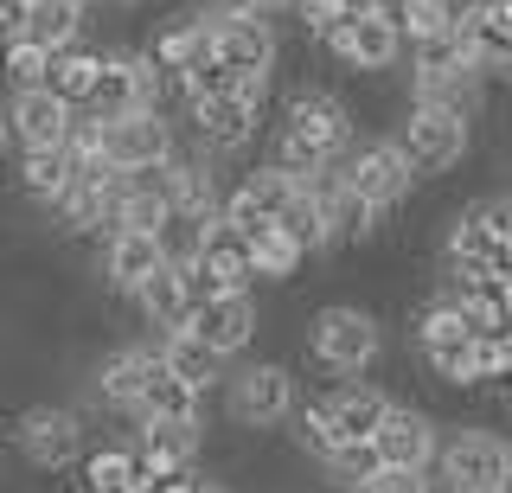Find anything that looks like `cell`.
I'll use <instances>...</instances> for the list:
<instances>
[{"label":"cell","instance_id":"6da1fadb","mask_svg":"<svg viewBox=\"0 0 512 493\" xmlns=\"http://www.w3.org/2000/svg\"><path fill=\"white\" fill-rule=\"evenodd\" d=\"M410 52V90H416V103H429V109H455V116H480V97H487V77L474 71V58H468V45H461V33H442V39H416L404 45Z\"/></svg>","mask_w":512,"mask_h":493},{"label":"cell","instance_id":"7a4b0ae2","mask_svg":"<svg viewBox=\"0 0 512 493\" xmlns=\"http://www.w3.org/2000/svg\"><path fill=\"white\" fill-rule=\"evenodd\" d=\"M378 353H384V327H378V314H365V308H320L308 321V359L333 378L372 372Z\"/></svg>","mask_w":512,"mask_h":493},{"label":"cell","instance_id":"3957f363","mask_svg":"<svg viewBox=\"0 0 512 493\" xmlns=\"http://www.w3.org/2000/svg\"><path fill=\"white\" fill-rule=\"evenodd\" d=\"M442 493H506L512 487V442L493 429H455L436 455Z\"/></svg>","mask_w":512,"mask_h":493},{"label":"cell","instance_id":"277c9868","mask_svg":"<svg viewBox=\"0 0 512 493\" xmlns=\"http://www.w3.org/2000/svg\"><path fill=\"white\" fill-rule=\"evenodd\" d=\"M333 173H340V186H352L372 212H397V205L410 199V186H416V167L404 161L397 135H378V141L346 148L340 161H333Z\"/></svg>","mask_w":512,"mask_h":493},{"label":"cell","instance_id":"5b68a950","mask_svg":"<svg viewBox=\"0 0 512 493\" xmlns=\"http://www.w3.org/2000/svg\"><path fill=\"white\" fill-rule=\"evenodd\" d=\"M160 90H167V77L160 65L148 58V45H135V52H103V71H96V90H90V116L96 122H116V116H135V109H160Z\"/></svg>","mask_w":512,"mask_h":493},{"label":"cell","instance_id":"8992f818","mask_svg":"<svg viewBox=\"0 0 512 493\" xmlns=\"http://www.w3.org/2000/svg\"><path fill=\"white\" fill-rule=\"evenodd\" d=\"M13 449L26 455V468L64 474L84 461V417L71 404H26L13 417Z\"/></svg>","mask_w":512,"mask_h":493},{"label":"cell","instance_id":"52a82bcc","mask_svg":"<svg viewBox=\"0 0 512 493\" xmlns=\"http://www.w3.org/2000/svg\"><path fill=\"white\" fill-rule=\"evenodd\" d=\"M468 141H474V122L455 116V109L410 103V116L397 122V148H404V161L416 167V180H423V173L461 167V161H468Z\"/></svg>","mask_w":512,"mask_h":493},{"label":"cell","instance_id":"ba28073f","mask_svg":"<svg viewBox=\"0 0 512 493\" xmlns=\"http://www.w3.org/2000/svg\"><path fill=\"white\" fill-rule=\"evenodd\" d=\"M295 404H301L295 372L276 365V359H250V365H237V372L224 378V410H231L244 429H276V423H288Z\"/></svg>","mask_w":512,"mask_h":493},{"label":"cell","instance_id":"9c48e42d","mask_svg":"<svg viewBox=\"0 0 512 493\" xmlns=\"http://www.w3.org/2000/svg\"><path fill=\"white\" fill-rule=\"evenodd\" d=\"M103 161L116 173H154V167H173V122L160 109H135V116H116L103 122Z\"/></svg>","mask_w":512,"mask_h":493},{"label":"cell","instance_id":"30bf717a","mask_svg":"<svg viewBox=\"0 0 512 493\" xmlns=\"http://www.w3.org/2000/svg\"><path fill=\"white\" fill-rule=\"evenodd\" d=\"M282 135H295V141H308L314 154H327V161H340V154L352 148V109L333 97V90H295V97L282 103Z\"/></svg>","mask_w":512,"mask_h":493},{"label":"cell","instance_id":"8fae6325","mask_svg":"<svg viewBox=\"0 0 512 493\" xmlns=\"http://www.w3.org/2000/svg\"><path fill=\"white\" fill-rule=\"evenodd\" d=\"M295 186H301V180H288L282 167H250L244 180H237L231 193H224L218 225H231L237 237H250V231L276 225V218L288 212V199H295Z\"/></svg>","mask_w":512,"mask_h":493},{"label":"cell","instance_id":"7c38bea8","mask_svg":"<svg viewBox=\"0 0 512 493\" xmlns=\"http://www.w3.org/2000/svg\"><path fill=\"white\" fill-rule=\"evenodd\" d=\"M320 45H327V52L340 58L346 71H365V77L391 71L397 58H404V39H397V26L384 20V13H346V20L333 26Z\"/></svg>","mask_w":512,"mask_h":493},{"label":"cell","instance_id":"4fadbf2b","mask_svg":"<svg viewBox=\"0 0 512 493\" xmlns=\"http://www.w3.org/2000/svg\"><path fill=\"white\" fill-rule=\"evenodd\" d=\"M212 52L231 77H269V65H276V33H269L263 13H212Z\"/></svg>","mask_w":512,"mask_h":493},{"label":"cell","instance_id":"5bb4252c","mask_svg":"<svg viewBox=\"0 0 512 493\" xmlns=\"http://www.w3.org/2000/svg\"><path fill=\"white\" fill-rule=\"evenodd\" d=\"M372 449L384 455V468L429 474V468H436V455H442V436H436V423H429L423 410L391 404V410H384V423H378V436H372Z\"/></svg>","mask_w":512,"mask_h":493},{"label":"cell","instance_id":"9a60e30c","mask_svg":"<svg viewBox=\"0 0 512 493\" xmlns=\"http://www.w3.org/2000/svg\"><path fill=\"white\" fill-rule=\"evenodd\" d=\"M148 58L160 65L167 84H180L192 65L218 58L212 52V13H167V20H160V33L148 39Z\"/></svg>","mask_w":512,"mask_h":493},{"label":"cell","instance_id":"2e32d148","mask_svg":"<svg viewBox=\"0 0 512 493\" xmlns=\"http://www.w3.org/2000/svg\"><path fill=\"white\" fill-rule=\"evenodd\" d=\"M154 365H160L154 346H116V353H103V359H96V372H90L96 404H103V410H122V417H135L141 385H148Z\"/></svg>","mask_w":512,"mask_h":493},{"label":"cell","instance_id":"e0dca14e","mask_svg":"<svg viewBox=\"0 0 512 493\" xmlns=\"http://www.w3.org/2000/svg\"><path fill=\"white\" fill-rule=\"evenodd\" d=\"M71 116H77V109L58 103L45 84H39V90H13V103H7V135L20 141V154H26V148H64Z\"/></svg>","mask_w":512,"mask_h":493},{"label":"cell","instance_id":"ac0fdd59","mask_svg":"<svg viewBox=\"0 0 512 493\" xmlns=\"http://www.w3.org/2000/svg\"><path fill=\"white\" fill-rule=\"evenodd\" d=\"M320 410H327V423L340 429V442H372L384 410H391V397L378 385H365V378H340L333 391H320Z\"/></svg>","mask_w":512,"mask_h":493},{"label":"cell","instance_id":"d6986e66","mask_svg":"<svg viewBox=\"0 0 512 493\" xmlns=\"http://www.w3.org/2000/svg\"><path fill=\"white\" fill-rule=\"evenodd\" d=\"M186 333H199L212 353L237 359V353L256 340V301H250V295H212L205 308H192V327H186Z\"/></svg>","mask_w":512,"mask_h":493},{"label":"cell","instance_id":"ffe728a7","mask_svg":"<svg viewBox=\"0 0 512 493\" xmlns=\"http://www.w3.org/2000/svg\"><path fill=\"white\" fill-rule=\"evenodd\" d=\"M186 122H192V135H199L212 154H224V148H244L263 116H256L250 103H237L231 90H218V97H192L186 103Z\"/></svg>","mask_w":512,"mask_h":493},{"label":"cell","instance_id":"44dd1931","mask_svg":"<svg viewBox=\"0 0 512 493\" xmlns=\"http://www.w3.org/2000/svg\"><path fill=\"white\" fill-rule=\"evenodd\" d=\"M160 269H167V257H160V237H148V231L103 237V282L116 295H141V282L160 276Z\"/></svg>","mask_w":512,"mask_h":493},{"label":"cell","instance_id":"7402d4cb","mask_svg":"<svg viewBox=\"0 0 512 493\" xmlns=\"http://www.w3.org/2000/svg\"><path fill=\"white\" fill-rule=\"evenodd\" d=\"M154 353H160V365H167L173 378H186V385L199 391V397H205V391H224V378H231V372H224L231 359L212 353V346H205L199 333H167V340H160Z\"/></svg>","mask_w":512,"mask_h":493},{"label":"cell","instance_id":"603a6c76","mask_svg":"<svg viewBox=\"0 0 512 493\" xmlns=\"http://www.w3.org/2000/svg\"><path fill=\"white\" fill-rule=\"evenodd\" d=\"M320 212H327V250L365 244V237L378 231V212L352 193V186H340V173H333V167H327V180H320Z\"/></svg>","mask_w":512,"mask_h":493},{"label":"cell","instance_id":"cb8c5ba5","mask_svg":"<svg viewBox=\"0 0 512 493\" xmlns=\"http://www.w3.org/2000/svg\"><path fill=\"white\" fill-rule=\"evenodd\" d=\"M96 71H103V45H90V39H71V45H58V52H52L45 90H52L58 103L84 109V103H90V90H96Z\"/></svg>","mask_w":512,"mask_h":493},{"label":"cell","instance_id":"d4e9b609","mask_svg":"<svg viewBox=\"0 0 512 493\" xmlns=\"http://www.w3.org/2000/svg\"><path fill=\"white\" fill-rule=\"evenodd\" d=\"M192 455H199V423H141L135 461L148 474H186Z\"/></svg>","mask_w":512,"mask_h":493},{"label":"cell","instance_id":"484cf974","mask_svg":"<svg viewBox=\"0 0 512 493\" xmlns=\"http://www.w3.org/2000/svg\"><path fill=\"white\" fill-rule=\"evenodd\" d=\"M199 269L212 276V289H218V295H250V282H256V269H250V244H244V237H237L231 225H218L212 237H205Z\"/></svg>","mask_w":512,"mask_h":493},{"label":"cell","instance_id":"4316f807","mask_svg":"<svg viewBox=\"0 0 512 493\" xmlns=\"http://www.w3.org/2000/svg\"><path fill=\"white\" fill-rule=\"evenodd\" d=\"M455 33H461V45H468V58H474L480 77H512V26L506 20H487V13L468 7L455 20Z\"/></svg>","mask_w":512,"mask_h":493},{"label":"cell","instance_id":"83f0119b","mask_svg":"<svg viewBox=\"0 0 512 493\" xmlns=\"http://www.w3.org/2000/svg\"><path fill=\"white\" fill-rule=\"evenodd\" d=\"M141 423H199V391L186 378H173L167 365H154L148 385H141V404H135Z\"/></svg>","mask_w":512,"mask_h":493},{"label":"cell","instance_id":"f1b7e54d","mask_svg":"<svg viewBox=\"0 0 512 493\" xmlns=\"http://www.w3.org/2000/svg\"><path fill=\"white\" fill-rule=\"evenodd\" d=\"M212 231H218V212H205V205H173L154 237H160V257L167 263H199V250H205Z\"/></svg>","mask_w":512,"mask_h":493},{"label":"cell","instance_id":"f546056e","mask_svg":"<svg viewBox=\"0 0 512 493\" xmlns=\"http://www.w3.org/2000/svg\"><path fill=\"white\" fill-rule=\"evenodd\" d=\"M135 308L148 314V321L160 327V340H167V333H186L192 327V301H186V289H180V269H160V276H148L141 282V295H135Z\"/></svg>","mask_w":512,"mask_h":493},{"label":"cell","instance_id":"4dcf8cb0","mask_svg":"<svg viewBox=\"0 0 512 493\" xmlns=\"http://www.w3.org/2000/svg\"><path fill=\"white\" fill-rule=\"evenodd\" d=\"M461 346H474L468 340V327H461V314H455V301H429L423 314H416V353H423V365L436 372V365L448 359V353H461Z\"/></svg>","mask_w":512,"mask_h":493},{"label":"cell","instance_id":"1f68e13d","mask_svg":"<svg viewBox=\"0 0 512 493\" xmlns=\"http://www.w3.org/2000/svg\"><path fill=\"white\" fill-rule=\"evenodd\" d=\"M71 186V148H26L20 154V193L52 212L58 193Z\"/></svg>","mask_w":512,"mask_h":493},{"label":"cell","instance_id":"d6a6232c","mask_svg":"<svg viewBox=\"0 0 512 493\" xmlns=\"http://www.w3.org/2000/svg\"><path fill=\"white\" fill-rule=\"evenodd\" d=\"M20 39L45 45V52H58V45L84 39V7H77V0H32V7H26V26H20Z\"/></svg>","mask_w":512,"mask_h":493},{"label":"cell","instance_id":"836d02e7","mask_svg":"<svg viewBox=\"0 0 512 493\" xmlns=\"http://www.w3.org/2000/svg\"><path fill=\"white\" fill-rule=\"evenodd\" d=\"M384 20L397 26V39L416 45V39H442V33H455V13L442 7V0H384Z\"/></svg>","mask_w":512,"mask_h":493},{"label":"cell","instance_id":"e575fe53","mask_svg":"<svg viewBox=\"0 0 512 493\" xmlns=\"http://www.w3.org/2000/svg\"><path fill=\"white\" fill-rule=\"evenodd\" d=\"M244 244H250V269H256V276H269V282H288V276L301 269V257H308V250H301L288 231H276V225L250 231Z\"/></svg>","mask_w":512,"mask_h":493},{"label":"cell","instance_id":"d590c367","mask_svg":"<svg viewBox=\"0 0 512 493\" xmlns=\"http://www.w3.org/2000/svg\"><path fill=\"white\" fill-rule=\"evenodd\" d=\"M77 468H84V493H128V487L141 481L135 449H90Z\"/></svg>","mask_w":512,"mask_h":493},{"label":"cell","instance_id":"8d00e7d4","mask_svg":"<svg viewBox=\"0 0 512 493\" xmlns=\"http://www.w3.org/2000/svg\"><path fill=\"white\" fill-rule=\"evenodd\" d=\"M276 231H288L301 250H327V212H320V186H295V199H288V212L276 218Z\"/></svg>","mask_w":512,"mask_h":493},{"label":"cell","instance_id":"74e56055","mask_svg":"<svg viewBox=\"0 0 512 493\" xmlns=\"http://www.w3.org/2000/svg\"><path fill=\"white\" fill-rule=\"evenodd\" d=\"M327 474H333V487H346V493H365L384 474V455L372 449V442H340V455L327 461Z\"/></svg>","mask_w":512,"mask_h":493},{"label":"cell","instance_id":"f35d334b","mask_svg":"<svg viewBox=\"0 0 512 493\" xmlns=\"http://www.w3.org/2000/svg\"><path fill=\"white\" fill-rule=\"evenodd\" d=\"M295 442H301V455H314V461H320V468H327V461L340 455V429L327 423L320 397H308V404H295Z\"/></svg>","mask_w":512,"mask_h":493},{"label":"cell","instance_id":"ab89813d","mask_svg":"<svg viewBox=\"0 0 512 493\" xmlns=\"http://www.w3.org/2000/svg\"><path fill=\"white\" fill-rule=\"evenodd\" d=\"M0 71H7L13 90H39L45 71H52V52L32 45V39H7V45H0Z\"/></svg>","mask_w":512,"mask_h":493},{"label":"cell","instance_id":"60d3db41","mask_svg":"<svg viewBox=\"0 0 512 493\" xmlns=\"http://www.w3.org/2000/svg\"><path fill=\"white\" fill-rule=\"evenodd\" d=\"M288 13H295V20H301V26H308V33H314V39H327V33H333V26H340V20H346V13H352V7H346V0H295V7H288Z\"/></svg>","mask_w":512,"mask_h":493},{"label":"cell","instance_id":"b9f144b4","mask_svg":"<svg viewBox=\"0 0 512 493\" xmlns=\"http://www.w3.org/2000/svg\"><path fill=\"white\" fill-rule=\"evenodd\" d=\"M365 493H436L429 487V474H410V468H384Z\"/></svg>","mask_w":512,"mask_h":493},{"label":"cell","instance_id":"7bdbcfd3","mask_svg":"<svg viewBox=\"0 0 512 493\" xmlns=\"http://www.w3.org/2000/svg\"><path fill=\"white\" fill-rule=\"evenodd\" d=\"M148 493H199V474H192V468L186 474H154Z\"/></svg>","mask_w":512,"mask_h":493},{"label":"cell","instance_id":"ee69618b","mask_svg":"<svg viewBox=\"0 0 512 493\" xmlns=\"http://www.w3.org/2000/svg\"><path fill=\"white\" fill-rule=\"evenodd\" d=\"M288 7H295V0H250V13H263V20L269 13H288Z\"/></svg>","mask_w":512,"mask_h":493},{"label":"cell","instance_id":"f6af8a7d","mask_svg":"<svg viewBox=\"0 0 512 493\" xmlns=\"http://www.w3.org/2000/svg\"><path fill=\"white\" fill-rule=\"evenodd\" d=\"M7 141H13V135H7V109H0V154H7Z\"/></svg>","mask_w":512,"mask_h":493},{"label":"cell","instance_id":"bcb514c9","mask_svg":"<svg viewBox=\"0 0 512 493\" xmlns=\"http://www.w3.org/2000/svg\"><path fill=\"white\" fill-rule=\"evenodd\" d=\"M199 493H231V487H224V481H199Z\"/></svg>","mask_w":512,"mask_h":493},{"label":"cell","instance_id":"7dc6e473","mask_svg":"<svg viewBox=\"0 0 512 493\" xmlns=\"http://www.w3.org/2000/svg\"><path fill=\"white\" fill-rule=\"evenodd\" d=\"M77 7H90V0H77Z\"/></svg>","mask_w":512,"mask_h":493},{"label":"cell","instance_id":"c3c4849f","mask_svg":"<svg viewBox=\"0 0 512 493\" xmlns=\"http://www.w3.org/2000/svg\"><path fill=\"white\" fill-rule=\"evenodd\" d=\"M122 7H135V0H122Z\"/></svg>","mask_w":512,"mask_h":493},{"label":"cell","instance_id":"681fc988","mask_svg":"<svg viewBox=\"0 0 512 493\" xmlns=\"http://www.w3.org/2000/svg\"><path fill=\"white\" fill-rule=\"evenodd\" d=\"M506 26H512V20H506Z\"/></svg>","mask_w":512,"mask_h":493},{"label":"cell","instance_id":"f907efd6","mask_svg":"<svg viewBox=\"0 0 512 493\" xmlns=\"http://www.w3.org/2000/svg\"><path fill=\"white\" fill-rule=\"evenodd\" d=\"M506 493H512V487H506Z\"/></svg>","mask_w":512,"mask_h":493}]
</instances>
